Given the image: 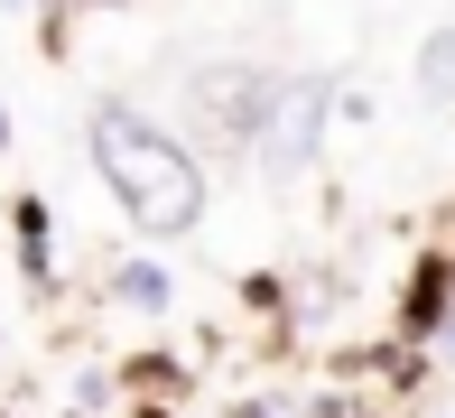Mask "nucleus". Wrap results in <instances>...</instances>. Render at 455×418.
<instances>
[{"mask_svg": "<svg viewBox=\"0 0 455 418\" xmlns=\"http://www.w3.org/2000/svg\"><path fill=\"white\" fill-rule=\"evenodd\" d=\"M10 223H19V261H28V279H47V205L28 196V205H19Z\"/></svg>", "mask_w": 455, "mask_h": 418, "instance_id": "39448f33", "label": "nucleus"}, {"mask_svg": "<svg viewBox=\"0 0 455 418\" xmlns=\"http://www.w3.org/2000/svg\"><path fill=\"white\" fill-rule=\"evenodd\" d=\"M242 418H288V409H279V400H251V409H242Z\"/></svg>", "mask_w": 455, "mask_h": 418, "instance_id": "423d86ee", "label": "nucleus"}, {"mask_svg": "<svg viewBox=\"0 0 455 418\" xmlns=\"http://www.w3.org/2000/svg\"><path fill=\"white\" fill-rule=\"evenodd\" d=\"M325 102H335V84H325V75H298V84H279L270 121H260V140H251L270 177H288V167H307V158H316V121H325Z\"/></svg>", "mask_w": 455, "mask_h": 418, "instance_id": "f03ea898", "label": "nucleus"}, {"mask_svg": "<svg viewBox=\"0 0 455 418\" xmlns=\"http://www.w3.org/2000/svg\"><path fill=\"white\" fill-rule=\"evenodd\" d=\"M446 353H455V326H446Z\"/></svg>", "mask_w": 455, "mask_h": 418, "instance_id": "0eeeda50", "label": "nucleus"}, {"mask_svg": "<svg viewBox=\"0 0 455 418\" xmlns=\"http://www.w3.org/2000/svg\"><path fill=\"white\" fill-rule=\"evenodd\" d=\"M419 93H427V102H455V28H437V37L419 47Z\"/></svg>", "mask_w": 455, "mask_h": 418, "instance_id": "20e7f679", "label": "nucleus"}, {"mask_svg": "<svg viewBox=\"0 0 455 418\" xmlns=\"http://www.w3.org/2000/svg\"><path fill=\"white\" fill-rule=\"evenodd\" d=\"M112 298H121V307H140V317H158L177 288H168V269H158V261H121V269H112Z\"/></svg>", "mask_w": 455, "mask_h": 418, "instance_id": "7ed1b4c3", "label": "nucleus"}, {"mask_svg": "<svg viewBox=\"0 0 455 418\" xmlns=\"http://www.w3.org/2000/svg\"><path fill=\"white\" fill-rule=\"evenodd\" d=\"M93 167H102V186L131 205L140 233L177 242V233L204 223V167H196V149H177L140 102H93Z\"/></svg>", "mask_w": 455, "mask_h": 418, "instance_id": "f257e3e1", "label": "nucleus"}]
</instances>
